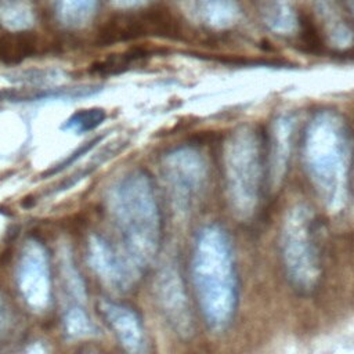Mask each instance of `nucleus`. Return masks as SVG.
<instances>
[{
  "label": "nucleus",
  "mask_w": 354,
  "mask_h": 354,
  "mask_svg": "<svg viewBox=\"0 0 354 354\" xmlns=\"http://www.w3.org/2000/svg\"><path fill=\"white\" fill-rule=\"evenodd\" d=\"M106 206L120 235L122 250L144 272L160 246V213L152 183L142 170H131L106 191Z\"/></svg>",
  "instance_id": "f257e3e1"
},
{
  "label": "nucleus",
  "mask_w": 354,
  "mask_h": 354,
  "mask_svg": "<svg viewBox=\"0 0 354 354\" xmlns=\"http://www.w3.org/2000/svg\"><path fill=\"white\" fill-rule=\"evenodd\" d=\"M192 281L205 322L213 332L225 330L235 315L238 281L228 235L217 224L205 225L196 236Z\"/></svg>",
  "instance_id": "f03ea898"
},
{
  "label": "nucleus",
  "mask_w": 354,
  "mask_h": 354,
  "mask_svg": "<svg viewBox=\"0 0 354 354\" xmlns=\"http://www.w3.org/2000/svg\"><path fill=\"white\" fill-rule=\"evenodd\" d=\"M304 165L324 205L335 212L346 201L351 138L346 122L332 111L318 112L306 130Z\"/></svg>",
  "instance_id": "7ed1b4c3"
},
{
  "label": "nucleus",
  "mask_w": 354,
  "mask_h": 354,
  "mask_svg": "<svg viewBox=\"0 0 354 354\" xmlns=\"http://www.w3.org/2000/svg\"><path fill=\"white\" fill-rule=\"evenodd\" d=\"M266 151L253 127H239L225 140L223 151L225 191L231 212L239 220L253 216L266 180Z\"/></svg>",
  "instance_id": "20e7f679"
},
{
  "label": "nucleus",
  "mask_w": 354,
  "mask_h": 354,
  "mask_svg": "<svg viewBox=\"0 0 354 354\" xmlns=\"http://www.w3.org/2000/svg\"><path fill=\"white\" fill-rule=\"evenodd\" d=\"M281 257L286 277L300 292H311L321 278V248L314 213L296 205L285 216L281 228Z\"/></svg>",
  "instance_id": "39448f33"
},
{
  "label": "nucleus",
  "mask_w": 354,
  "mask_h": 354,
  "mask_svg": "<svg viewBox=\"0 0 354 354\" xmlns=\"http://www.w3.org/2000/svg\"><path fill=\"white\" fill-rule=\"evenodd\" d=\"M162 171L174 210L181 216L188 214L206 185L207 165L203 155L192 147L176 148L163 158Z\"/></svg>",
  "instance_id": "423d86ee"
},
{
  "label": "nucleus",
  "mask_w": 354,
  "mask_h": 354,
  "mask_svg": "<svg viewBox=\"0 0 354 354\" xmlns=\"http://www.w3.org/2000/svg\"><path fill=\"white\" fill-rule=\"evenodd\" d=\"M17 283L26 306L43 313L51 303V277L47 250L37 239H28L17 267Z\"/></svg>",
  "instance_id": "0eeeda50"
},
{
  "label": "nucleus",
  "mask_w": 354,
  "mask_h": 354,
  "mask_svg": "<svg viewBox=\"0 0 354 354\" xmlns=\"http://www.w3.org/2000/svg\"><path fill=\"white\" fill-rule=\"evenodd\" d=\"M155 293L169 325L181 339L194 335V317L178 268L169 263L162 266L155 278Z\"/></svg>",
  "instance_id": "6e6552de"
},
{
  "label": "nucleus",
  "mask_w": 354,
  "mask_h": 354,
  "mask_svg": "<svg viewBox=\"0 0 354 354\" xmlns=\"http://www.w3.org/2000/svg\"><path fill=\"white\" fill-rule=\"evenodd\" d=\"M87 260L98 278L116 292H127L140 275L123 250H116L97 234L88 239Z\"/></svg>",
  "instance_id": "1a4fd4ad"
},
{
  "label": "nucleus",
  "mask_w": 354,
  "mask_h": 354,
  "mask_svg": "<svg viewBox=\"0 0 354 354\" xmlns=\"http://www.w3.org/2000/svg\"><path fill=\"white\" fill-rule=\"evenodd\" d=\"M98 308L126 351L133 354L147 351L145 333L134 310L106 299L100 300Z\"/></svg>",
  "instance_id": "9d476101"
},
{
  "label": "nucleus",
  "mask_w": 354,
  "mask_h": 354,
  "mask_svg": "<svg viewBox=\"0 0 354 354\" xmlns=\"http://www.w3.org/2000/svg\"><path fill=\"white\" fill-rule=\"evenodd\" d=\"M293 129L295 119L290 115H281L272 123L266 153V180L272 191L279 187L285 177L293 142Z\"/></svg>",
  "instance_id": "9b49d317"
},
{
  "label": "nucleus",
  "mask_w": 354,
  "mask_h": 354,
  "mask_svg": "<svg viewBox=\"0 0 354 354\" xmlns=\"http://www.w3.org/2000/svg\"><path fill=\"white\" fill-rule=\"evenodd\" d=\"M314 4L329 43L340 50L351 47L354 32L344 21L337 0H314Z\"/></svg>",
  "instance_id": "f8f14e48"
},
{
  "label": "nucleus",
  "mask_w": 354,
  "mask_h": 354,
  "mask_svg": "<svg viewBox=\"0 0 354 354\" xmlns=\"http://www.w3.org/2000/svg\"><path fill=\"white\" fill-rule=\"evenodd\" d=\"M264 25L275 35L289 36L299 28V18L288 0H266L261 7Z\"/></svg>",
  "instance_id": "ddd939ff"
},
{
  "label": "nucleus",
  "mask_w": 354,
  "mask_h": 354,
  "mask_svg": "<svg viewBox=\"0 0 354 354\" xmlns=\"http://www.w3.org/2000/svg\"><path fill=\"white\" fill-rule=\"evenodd\" d=\"M199 15L206 26L225 30L239 21L241 10L236 0H199Z\"/></svg>",
  "instance_id": "4468645a"
},
{
  "label": "nucleus",
  "mask_w": 354,
  "mask_h": 354,
  "mask_svg": "<svg viewBox=\"0 0 354 354\" xmlns=\"http://www.w3.org/2000/svg\"><path fill=\"white\" fill-rule=\"evenodd\" d=\"M36 17L29 0H1L0 26L10 32L29 30L35 25Z\"/></svg>",
  "instance_id": "2eb2a0df"
},
{
  "label": "nucleus",
  "mask_w": 354,
  "mask_h": 354,
  "mask_svg": "<svg viewBox=\"0 0 354 354\" xmlns=\"http://www.w3.org/2000/svg\"><path fill=\"white\" fill-rule=\"evenodd\" d=\"M97 0H58V19L69 29L87 26L95 15Z\"/></svg>",
  "instance_id": "dca6fc26"
},
{
  "label": "nucleus",
  "mask_w": 354,
  "mask_h": 354,
  "mask_svg": "<svg viewBox=\"0 0 354 354\" xmlns=\"http://www.w3.org/2000/svg\"><path fill=\"white\" fill-rule=\"evenodd\" d=\"M64 330L72 340H80L93 337L95 335V326L91 322L88 314L80 306L69 307L64 314Z\"/></svg>",
  "instance_id": "f3484780"
},
{
  "label": "nucleus",
  "mask_w": 354,
  "mask_h": 354,
  "mask_svg": "<svg viewBox=\"0 0 354 354\" xmlns=\"http://www.w3.org/2000/svg\"><path fill=\"white\" fill-rule=\"evenodd\" d=\"M106 118V113L102 108H87L80 109L71 115L61 126L64 131H73L76 134L87 133L97 129Z\"/></svg>",
  "instance_id": "a211bd4d"
},
{
  "label": "nucleus",
  "mask_w": 354,
  "mask_h": 354,
  "mask_svg": "<svg viewBox=\"0 0 354 354\" xmlns=\"http://www.w3.org/2000/svg\"><path fill=\"white\" fill-rule=\"evenodd\" d=\"M59 268H61V274H62L65 286L69 290L71 296L75 300H77L79 303H84L87 299L86 285H84V281L80 277L77 268L75 267V263L68 250H62V253H61Z\"/></svg>",
  "instance_id": "6ab92c4d"
},
{
  "label": "nucleus",
  "mask_w": 354,
  "mask_h": 354,
  "mask_svg": "<svg viewBox=\"0 0 354 354\" xmlns=\"http://www.w3.org/2000/svg\"><path fill=\"white\" fill-rule=\"evenodd\" d=\"M61 77V73L54 69H30V71H21L15 72L10 76V80L14 83H22V84H35V86H43V84H53L54 82H58Z\"/></svg>",
  "instance_id": "aec40b11"
},
{
  "label": "nucleus",
  "mask_w": 354,
  "mask_h": 354,
  "mask_svg": "<svg viewBox=\"0 0 354 354\" xmlns=\"http://www.w3.org/2000/svg\"><path fill=\"white\" fill-rule=\"evenodd\" d=\"M101 136L100 137H95L94 140H91V141H88V142H86V144H83L80 148H77L73 153H71L65 160H62L58 166H55V167H53L51 170H48L46 174H54V173H57V171H59V170H62V169H65V167H68V166H71L72 163H75L79 158H82L86 152H88L98 141H101Z\"/></svg>",
  "instance_id": "412c9836"
},
{
  "label": "nucleus",
  "mask_w": 354,
  "mask_h": 354,
  "mask_svg": "<svg viewBox=\"0 0 354 354\" xmlns=\"http://www.w3.org/2000/svg\"><path fill=\"white\" fill-rule=\"evenodd\" d=\"M142 1L144 0H111V3L119 8H133L140 6Z\"/></svg>",
  "instance_id": "4be33fe9"
},
{
  "label": "nucleus",
  "mask_w": 354,
  "mask_h": 354,
  "mask_svg": "<svg viewBox=\"0 0 354 354\" xmlns=\"http://www.w3.org/2000/svg\"><path fill=\"white\" fill-rule=\"evenodd\" d=\"M4 314H6V304H4L3 296L0 295V324H1L3 319H4Z\"/></svg>",
  "instance_id": "5701e85b"
},
{
  "label": "nucleus",
  "mask_w": 354,
  "mask_h": 354,
  "mask_svg": "<svg viewBox=\"0 0 354 354\" xmlns=\"http://www.w3.org/2000/svg\"><path fill=\"white\" fill-rule=\"evenodd\" d=\"M346 1H347V6H348L351 14L354 15V0H346Z\"/></svg>",
  "instance_id": "b1692460"
}]
</instances>
